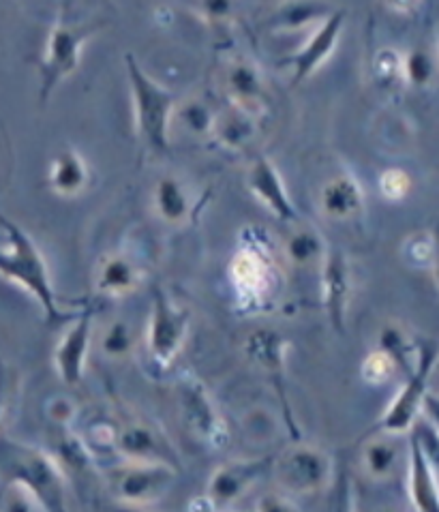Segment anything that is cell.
I'll return each mask as SVG.
<instances>
[{
	"label": "cell",
	"instance_id": "19",
	"mask_svg": "<svg viewBox=\"0 0 439 512\" xmlns=\"http://www.w3.org/2000/svg\"><path fill=\"white\" fill-rule=\"evenodd\" d=\"M225 88L232 105L253 116L264 105V78L251 60H234L225 73Z\"/></svg>",
	"mask_w": 439,
	"mask_h": 512
},
{
	"label": "cell",
	"instance_id": "35",
	"mask_svg": "<svg viewBox=\"0 0 439 512\" xmlns=\"http://www.w3.org/2000/svg\"><path fill=\"white\" fill-rule=\"evenodd\" d=\"M377 187H380V193L386 202H403L412 193L414 183L412 176L403 168H388L380 174Z\"/></svg>",
	"mask_w": 439,
	"mask_h": 512
},
{
	"label": "cell",
	"instance_id": "2",
	"mask_svg": "<svg viewBox=\"0 0 439 512\" xmlns=\"http://www.w3.org/2000/svg\"><path fill=\"white\" fill-rule=\"evenodd\" d=\"M0 483L22 487L45 512H69L67 478L54 457L48 450L11 440L3 433H0Z\"/></svg>",
	"mask_w": 439,
	"mask_h": 512
},
{
	"label": "cell",
	"instance_id": "17",
	"mask_svg": "<svg viewBox=\"0 0 439 512\" xmlns=\"http://www.w3.org/2000/svg\"><path fill=\"white\" fill-rule=\"evenodd\" d=\"M247 187L272 215L283 223L298 221V210L285 189L277 165L268 157H257L247 172Z\"/></svg>",
	"mask_w": 439,
	"mask_h": 512
},
{
	"label": "cell",
	"instance_id": "29",
	"mask_svg": "<svg viewBox=\"0 0 439 512\" xmlns=\"http://www.w3.org/2000/svg\"><path fill=\"white\" fill-rule=\"evenodd\" d=\"M174 118H178L180 125H183L189 133L202 138V135H213L217 112L210 110L208 105L200 99H189L185 105L176 108Z\"/></svg>",
	"mask_w": 439,
	"mask_h": 512
},
{
	"label": "cell",
	"instance_id": "22",
	"mask_svg": "<svg viewBox=\"0 0 439 512\" xmlns=\"http://www.w3.org/2000/svg\"><path fill=\"white\" fill-rule=\"evenodd\" d=\"M142 268L123 253L108 255L99 264L97 292L105 296H127L140 288Z\"/></svg>",
	"mask_w": 439,
	"mask_h": 512
},
{
	"label": "cell",
	"instance_id": "31",
	"mask_svg": "<svg viewBox=\"0 0 439 512\" xmlns=\"http://www.w3.org/2000/svg\"><path fill=\"white\" fill-rule=\"evenodd\" d=\"M328 11L326 5H313V3H292V5H283L279 13H275V26L281 30H292V28H302L311 22H322V15ZM326 18V15H324Z\"/></svg>",
	"mask_w": 439,
	"mask_h": 512
},
{
	"label": "cell",
	"instance_id": "21",
	"mask_svg": "<svg viewBox=\"0 0 439 512\" xmlns=\"http://www.w3.org/2000/svg\"><path fill=\"white\" fill-rule=\"evenodd\" d=\"M320 208L322 213L330 219H337V221L354 219L362 213V208H365V191H362L360 183L354 176L350 174L335 176L322 187Z\"/></svg>",
	"mask_w": 439,
	"mask_h": 512
},
{
	"label": "cell",
	"instance_id": "23",
	"mask_svg": "<svg viewBox=\"0 0 439 512\" xmlns=\"http://www.w3.org/2000/svg\"><path fill=\"white\" fill-rule=\"evenodd\" d=\"M153 204L157 215L165 223H185L191 217V198L187 187L180 183L176 176H161L155 183L153 191Z\"/></svg>",
	"mask_w": 439,
	"mask_h": 512
},
{
	"label": "cell",
	"instance_id": "43",
	"mask_svg": "<svg viewBox=\"0 0 439 512\" xmlns=\"http://www.w3.org/2000/svg\"><path fill=\"white\" fill-rule=\"evenodd\" d=\"M110 512H150L148 508H142V506H129V504H116L110 508Z\"/></svg>",
	"mask_w": 439,
	"mask_h": 512
},
{
	"label": "cell",
	"instance_id": "18",
	"mask_svg": "<svg viewBox=\"0 0 439 512\" xmlns=\"http://www.w3.org/2000/svg\"><path fill=\"white\" fill-rule=\"evenodd\" d=\"M407 491L416 512H439V478L414 429L407 446Z\"/></svg>",
	"mask_w": 439,
	"mask_h": 512
},
{
	"label": "cell",
	"instance_id": "7",
	"mask_svg": "<svg viewBox=\"0 0 439 512\" xmlns=\"http://www.w3.org/2000/svg\"><path fill=\"white\" fill-rule=\"evenodd\" d=\"M178 470L165 463L120 461L108 474L112 493L120 504L150 506L172 491Z\"/></svg>",
	"mask_w": 439,
	"mask_h": 512
},
{
	"label": "cell",
	"instance_id": "37",
	"mask_svg": "<svg viewBox=\"0 0 439 512\" xmlns=\"http://www.w3.org/2000/svg\"><path fill=\"white\" fill-rule=\"evenodd\" d=\"M0 512H45L41 504L18 485H5L0 491Z\"/></svg>",
	"mask_w": 439,
	"mask_h": 512
},
{
	"label": "cell",
	"instance_id": "46",
	"mask_svg": "<svg viewBox=\"0 0 439 512\" xmlns=\"http://www.w3.org/2000/svg\"><path fill=\"white\" fill-rule=\"evenodd\" d=\"M437 54H439V41H437Z\"/></svg>",
	"mask_w": 439,
	"mask_h": 512
},
{
	"label": "cell",
	"instance_id": "42",
	"mask_svg": "<svg viewBox=\"0 0 439 512\" xmlns=\"http://www.w3.org/2000/svg\"><path fill=\"white\" fill-rule=\"evenodd\" d=\"M189 512H219V510H217L213 504L208 502L206 495H200V498L191 500V504H189Z\"/></svg>",
	"mask_w": 439,
	"mask_h": 512
},
{
	"label": "cell",
	"instance_id": "28",
	"mask_svg": "<svg viewBox=\"0 0 439 512\" xmlns=\"http://www.w3.org/2000/svg\"><path fill=\"white\" fill-rule=\"evenodd\" d=\"M437 73V60L425 48H414L403 54V84L412 88H427Z\"/></svg>",
	"mask_w": 439,
	"mask_h": 512
},
{
	"label": "cell",
	"instance_id": "25",
	"mask_svg": "<svg viewBox=\"0 0 439 512\" xmlns=\"http://www.w3.org/2000/svg\"><path fill=\"white\" fill-rule=\"evenodd\" d=\"M392 435L373 438L362 448V465L373 480H386L397 472L401 461L399 446L390 440Z\"/></svg>",
	"mask_w": 439,
	"mask_h": 512
},
{
	"label": "cell",
	"instance_id": "36",
	"mask_svg": "<svg viewBox=\"0 0 439 512\" xmlns=\"http://www.w3.org/2000/svg\"><path fill=\"white\" fill-rule=\"evenodd\" d=\"M101 350L110 358H123L133 350V330L127 322H114L101 339Z\"/></svg>",
	"mask_w": 439,
	"mask_h": 512
},
{
	"label": "cell",
	"instance_id": "3",
	"mask_svg": "<svg viewBox=\"0 0 439 512\" xmlns=\"http://www.w3.org/2000/svg\"><path fill=\"white\" fill-rule=\"evenodd\" d=\"M127 84L133 101L135 131L153 155H163L170 148V127L176 112L172 90L161 86L144 71L133 54L125 56Z\"/></svg>",
	"mask_w": 439,
	"mask_h": 512
},
{
	"label": "cell",
	"instance_id": "13",
	"mask_svg": "<svg viewBox=\"0 0 439 512\" xmlns=\"http://www.w3.org/2000/svg\"><path fill=\"white\" fill-rule=\"evenodd\" d=\"M343 26H345V11L328 13L326 18L315 26L307 43L287 58V63H290V69H292L294 86L309 80L311 75L322 65H326V60L335 54L343 33Z\"/></svg>",
	"mask_w": 439,
	"mask_h": 512
},
{
	"label": "cell",
	"instance_id": "14",
	"mask_svg": "<svg viewBox=\"0 0 439 512\" xmlns=\"http://www.w3.org/2000/svg\"><path fill=\"white\" fill-rule=\"evenodd\" d=\"M93 315V307H84L78 311V318L73 320L54 350L56 373L67 386H78L84 378L90 339H93Z\"/></svg>",
	"mask_w": 439,
	"mask_h": 512
},
{
	"label": "cell",
	"instance_id": "5",
	"mask_svg": "<svg viewBox=\"0 0 439 512\" xmlns=\"http://www.w3.org/2000/svg\"><path fill=\"white\" fill-rule=\"evenodd\" d=\"M439 348L433 343H418V360L414 371L407 375L397 397L386 408L384 416L377 420L375 431L382 435L410 433L418 416L422 414V403L429 393V384L435 373Z\"/></svg>",
	"mask_w": 439,
	"mask_h": 512
},
{
	"label": "cell",
	"instance_id": "1",
	"mask_svg": "<svg viewBox=\"0 0 439 512\" xmlns=\"http://www.w3.org/2000/svg\"><path fill=\"white\" fill-rule=\"evenodd\" d=\"M0 225L7 232V249H0V277L18 283L22 290L33 294L50 326L73 322L78 318V311H63L58 307L48 262L35 240L3 213H0Z\"/></svg>",
	"mask_w": 439,
	"mask_h": 512
},
{
	"label": "cell",
	"instance_id": "10",
	"mask_svg": "<svg viewBox=\"0 0 439 512\" xmlns=\"http://www.w3.org/2000/svg\"><path fill=\"white\" fill-rule=\"evenodd\" d=\"M287 350H290V341L277 330L268 328H257L247 337L245 341V354L251 363L266 373L270 386L275 388L283 420L287 425V431L292 435V442H300V429L294 418L292 403L287 399V388H285V367H287Z\"/></svg>",
	"mask_w": 439,
	"mask_h": 512
},
{
	"label": "cell",
	"instance_id": "38",
	"mask_svg": "<svg viewBox=\"0 0 439 512\" xmlns=\"http://www.w3.org/2000/svg\"><path fill=\"white\" fill-rule=\"evenodd\" d=\"M253 512H300V508L292 500L283 498V495L268 493L257 500Z\"/></svg>",
	"mask_w": 439,
	"mask_h": 512
},
{
	"label": "cell",
	"instance_id": "15",
	"mask_svg": "<svg viewBox=\"0 0 439 512\" xmlns=\"http://www.w3.org/2000/svg\"><path fill=\"white\" fill-rule=\"evenodd\" d=\"M272 273H275V268H272V260L268 258L262 240L255 236L253 240H245V245L234 255L230 266L232 283L242 298L260 303L272 285Z\"/></svg>",
	"mask_w": 439,
	"mask_h": 512
},
{
	"label": "cell",
	"instance_id": "34",
	"mask_svg": "<svg viewBox=\"0 0 439 512\" xmlns=\"http://www.w3.org/2000/svg\"><path fill=\"white\" fill-rule=\"evenodd\" d=\"M397 373H399L397 365L392 363V358L386 356L382 350L371 352L365 360H362V365H360L362 380H365L371 386L386 384V382L395 378Z\"/></svg>",
	"mask_w": 439,
	"mask_h": 512
},
{
	"label": "cell",
	"instance_id": "16",
	"mask_svg": "<svg viewBox=\"0 0 439 512\" xmlns=\"http://www.w3.org/2000/svg\"><path fill=\"white\" fill-rule=\"evenodd\" d=\"M322 292L326 315L337 333L345 330L347 305L352 296V268L341 249L330 247L322 260Z\"/></svg>",
	"mask_w": 439,
	"mask_h": 512
},
{
	"label": "cell",
	"instance_id": "20",
	"mask_svg": "<svg viewBox=\"0 0 439 512\" xmlns=\"http://www.w3.org/2000/svg\"><path fill=\"white\" fill-rule=\"evenodd\" d=\"M48 185L60 198H78L90 185V168L84 155L75 148L56 153L48 168Z\"/></svg>",
	"mask_w": 439,
	"mask_h": 512
},
{
	"label": "cell",
	"instance_id": "4",
	"mask_svg": "<svg viewBox=\"0 0 439 512\" xmlns=\"http://www.w3.org/2000/svg\"><path fill=\"white\" fill-rule=\"evenodd\" d=\"M101 28L103 22L97 20L71 22L65 15H60L45 41V54L39 63L41 103H48L54 90L78 71L88 39H93Z\"/></svg>",
	"mask_w": 439,
	"mask_h": 512
},
{
	"label": "cell",
	"instance_id": "44",
	"mask_svg": "<svg viewBox=\"0 0 439 512\" xmlns=\"http://www.w3.org/2000/svg\"><path fill=\"white\" fill-rule=\"evenodd\" d=\"M375 512H401V510H397V508H380V510H375Z\"/></svg>",
	"mask_w": 439,
	"mask_h": 512
},
{
	"label": "cell",
	"instance_id": "8",
	"mask_svg": "<svg viewBox=\"0 0 439 512\" xmlns=\"http://www.w3.org/2000/svg\"><path fill=\"white\" fill-rule=\"evenodd\" d=\"M189 335V311L172 303V298L161 288L153 292V311L148 320L146 348L157 371H165L174 365L180 350L185 348Z\"/></svg>",
	"mask_w": 439,
	"mask_h": 512
},
{
	"label": "cell",
	"instance_id": "41",
	"mask_svg": "<svg viewBox=\"0 0 439 512\" xmlns=\"http://www.w3.org/2000/svg\"><path fill=\"white\" fill-rule=\"evenodd\" d=\"M422 414L427 416L431 431L439 438V393H433V390H429L427 397H425V403H422Z\"/></svg>",
	"mask_w": 439,
	"mask_h": 512
},
{
	"label": "cell",
	"instance_id": "27",
	"mask_svg": "<svg viewBox=\"0 0 439 512\" xmlns=\"http://www.w3.org/2000/svg\"><path fill=\"white\" fill-rule=\"evenodd\" d=\"M328 247L324 245V238L317 234L313 228H300L296 230L285 243L287 260L296 266H309L315 262H322Z\"/></svg>",
	"mask_w": 439,
	"mask_h": 512
},
{
	"label": "cell",
	"instance_id": "40",
	"mask_svg": "<svg viewBox=\"0 0 439 512\" xmlns=\"http://www.w3.org/2000/svg\"><path fill=\"white\" fill-rule=\"evenodd\" d=\"M9 395H11V375L5 360L0 358V425H3L7 408H9Z\"/></svg>",
	"mask_w": 439,
	"mask_h": 512
},
{
	"label": "cell",
	"instance_id": "24",
	"mask_svg": "<svg viewBox=\"0 0 439 512\" xmlns=\"http://www.w3.org/2000/svg\"><path fill=\"white\" fill-rule=\"evenodd\" d=\"M215 138L230 150H242L255 135V116L230 105V108L217 114Z\"/></svg>",
	"mask_w": 439,
	"mask_h": 512
},
{
	"label": "cell",
	"instance_id": "45",
	"mask_svg": "<svg viewBox=\"0 0 439 512\" xmlns=\"http://www.w3.org/2000/svg\"><path fill=\"white\" fill-rule=\"evenodd\" d=\"M437 369H439V356H437V365H435V371H437Z\"/></svg>",
	"mask_w": 439,
	"mask_h": 512
},
{
	"label": "cell",
	"instance_id": "32",
	"mask_svg": "<svg viewBox=\"0 0 439 512\" xmlns=\"http://www.w3.org/2000/svg\"><path fill=\"white\" fill-rule=\"evenodd\" d=\"M405 260L416 268H433L437 260V238L433 234H414L405 240Z\"/></svg>",
	"mask_w": 439,
	"mask_h": 512
},
{
	"label": "cell",
	"instance_id": "11",
	"mask_svg": "<svg viewBox=\"0 0 439 512\" xmlns=\"http://www.w3.org/2000/svg\"><path fill=\"white\" fill-rule=\"evenodd\" d=\"M116 457L120 461L165 463L180 468L176 448L168 435L153 420L142 416H125L116 420Z\"/></svg>",
	"mask_w": 439,
	"mask_h": 512
},
{
	"label": "cell",
	"instance_id": "6",
	"mask_svg": "<svg viewBox=\"0 0 439 512\" xmlns=\"http://www.w3.org/2000/svg\"><path fill=\"white\" fill-rule=\"evenodd\" d=\"M335 470L337 465L326 450L302 442H294V446L275 457V465H272L277 483L294 495L326 491L335 478Z\"/></svg>",
	"mask_w": 439,
	"mask_h": 512
},
{
	"label": "cell",
	"instance_id": "33",
	"mask_svg": "<svg viewBox=\"0 0 439 512\" xmlns=\"http://www.w3.org/2000/svg\"><path fill=\"white\" fill-rule=\"evenodd\" d=\"M373 75L380 86L403 84V54L397 50H382L373 58Z\"/></svg>",
	"mask_w": 439,
	"mask_h": 512
},
{
	"label": "cell",
	"instance_id": "12",
	"mask_svg": "<svg viewBox=\"0 0 439 512\" xmlns=\"http://www.w3.org/2000/svg\"><path fill=\"white\" fill-rule=\"evenodd\" d=\"M275 457L227 461L213 472L206 487V498L219 512L227 510L245 495L257 480L272 474Z\"/></svg>",
	"mask_w": 439,
	"mask_h": 512
},
{
	"label": "cell",
	"instance_id": "30",
	"mask_svg": "<svg viewBox=\"0 0 439 512\" xmlns=\"http://www.w3.org/2000/svg\"><path fill=\"white\" fill-rule=\"evenodd\" d=\"M328 493L326 512H358L354 483L345 465H339L335 470V478H332Z\"/></svg>",
	"mask_w": 439,
	"mask_h": 512
},
{
	"label": "cell",
	"instance_id": "9",
	"mask_svg": "<svg viewBox=\"0 0 439 512\" xmlns=\"http://www.w3.org/2000/svg\"><path fill=\"white\" fill-rule=\"evenodd\" d=\"M176 395L187 429L208 448H225L230 442V429L210 397L206 386L191 373H183L176 382Z\"/></svg>",
	"mask_w": 439,
	"mask_h": 512
},
{
	"label": "cell",
	"instance_id": "26",
	"mask_svg": "<svg viewBox=\"0 0 439 512\" xmlns=\"http://www.w3.org/2000/svg\"><path fill=\"white\" fill-rule=\"evenodd\" d=\"M377 350H382L386 356L392 358V363L397 365L399 373L405 378L410 375L416 367L418 360V343L412 341V337L405 333V330L397 324H388L382 328L380 333V345Z\"/></svg>",
	"mask_w": 439,
	"mask_h": 512
},
{
	"label": "cell",
	"instance_id": "39",
	"mask_svg": "<svg viewBox=\"0 0 439 512\" xmlns=\"http://www.w3.org/2000/svg\"><path fill=\"white\" fill-rule=\"evenodd\" d=\"M50 416L58 427H69L71 418L75 416V408H73L69 399L58 397V399L50 401Z\"/></svg>",
	"mask_w": 439,
	"mask_h": 512
}]
</instances>
